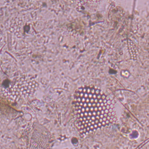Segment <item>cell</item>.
Segmentation results:
<instances>
[{"label": "cell", "instance_id": "cell-2", "mask_svg": "<svg viewBox=\"0 0 149 149\" xmlns=\"http://www.w3.org/2000/svg\"><path fill=\"white\" fill-rule=\"evenodd\" d=\"M38 87L35 79L29 74H21L14 77L2 88L3 95L9 99L17 101L34 94Z\"/></svg>", "mask_w": 149, "mask_h": 149}, {"label": "cell", "instance_id": "cell-1", "mask_svg": "<svg viewBox=\"0 0 149 149\" xmlns=\"http://www.w3.org/2000/svg\"><path fill=\"white\" fill-rule=\"evenodd\" d=\"M73 107L75 125L81 136L108 126L115 120L111 100L94 86L79 87L74 95Z\"/></svg>", "mask_w": 149, "mask_h": 149}]
</instances>
